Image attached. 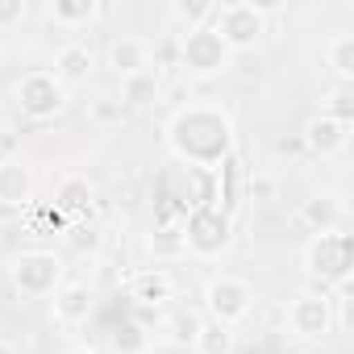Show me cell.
<instances>
[{
  "label": "cell",
  "mask_w": 354,
  "mask_h": 354,
  "mask_svg": "<svg viewBox=\"0 0 354 354\" xmlns=\"http://www.w3.org/2000/svg\"><path fill=\"white\" fill-rule=\"evenodd\" d=\"M333 329V300L325 292H304L288 304V333L300 342H317Z\"/></svg>",
  "instance_id": "cell-8"
},
{
  "label": "cell",
  "mask_w": 354,
  "mask_h": 354,
  "mask_svg": "<svg viewBox=\"0 0 354 354\" xmlns=\"http://www.w3.org/2000/svg\"><path fill=\"white\" fill-rule=\"evenodd\" d=\"M250 308H254V288L246 279H238V275L209 279V288H205V313H209V321L234 329L238 321L250 317Z\"/></svg>",
  "instance_id": "cell-5"
},
{
  "label": "cell",
  "mask_w": 354,
  "mask_h": 354,
  "mask_svg": "<svg viewBox=\"0 0 354 354\" xmlns=\"http://www.w3.org/2000/svg\"><path fill=\"white\" fill-rule=\"evenodd\" d=\"M346 138H350V125H346V121H333V117H325V113L308 117L304 129H300L304 150H308V154H321V158L346 150Z\"/></svg>",
  "instance_id": "cell-10"
},
{
  "label": "cell",
  "mask_w": 354,
  "mask_h": 354,
  "mask_svg": "<svg viewBox=\"0 0 354 354\" xmlns=\"http://www.w3.org/2000/svg\"><path fill=\"white\" fill-rule=\"evenodd\" d=\"M92 67H96V55H92V46H84V42H67V46H59V55H55V80L63 84V88H71V84H84L88 75H92Z\"/></svg>",
  "instance_id": "cell-14"
},
{
  "label": "cell",
  "mask_w": 354,
  "mask_h": 354,
  "mask_svg": "<svg viewBox=\"0 0 354 354\" xmlns=\"http://www.w3.org/2000/svg\"><path fill=\"white\" fill-rule=\"evenodd\" d=\"M34 196V175L21 158H0V209H26Z\"/></svg>",
  "instance_id": "cell-13"
},
{
  "label": "cell",
  "mask_w": 354,
  "mask_h": 354,
  "mask_svg": "<svg viewBox=\"0 0 354 354\" xmlns=\"http://www.w3.org/2000/svg\"><path fill=\"white\" fill-rule=\"evenodd\" d=\"M167 142L188 167H217L234 150V121L221 104H184L167 121Z\"/></svg>",
  "instance_id": "cell-1"
},
{
  "label": "cell",
  "mask_w": 354,
  "mask_h": 354,
  "mask_svg": "<svg viewBox=\"0 0 354 354\" xmlns=\"http://www.w3.org/2000/svg\"><path fill=\"white\" fill-rule=\"evenodd\" d=\"M109 67H113L121 80H129V75H138V71L150 67V46H146L142 38H113V46H109Z\"/></svg>",
  "instance_id": "cell-15"
},
{
  "label": "cell",
  "mask_w": 354,
  "mask_h": 354,
  "mask_svg": "<svg viewBox=\"0 0 354 354\" xmlns=\"http://www.w3.org/2000/svg\"><path fill=\"white\" fill-rule=\"evenodd\" d=\"M146 346H150V333H146L142 325H133V321H125V325L113 333V350H117V354H146Z\"/></svg>",
  "instance_id": "cell-24"
},
{
  "label": "cell",
  "mask_w": 354,
  "mask_h": 354,
  "mask_svg": "<svg viewBox=\"0 0 354 354\" xmlns=\"http://www.w3.org/2000/svg\"><path fill=\"white\" fill-rule=\"evenodd\" d=\"M0 354H17V350H13V346H9V342H0Z\"/></svg>",
  "instance_id": "cell-33"
},
{
  "label": "cell",
  "mask_w": 354,
  "mask_h": 354,
  "mask_svg": "<svg viewBox=\"0 0 354 354\" xmlns=\"http://www.w3.org/2000/svg\"><path fill=\"white\" fill-rule=\"evenodd\" d=\"M250 201H275V180H271V175H254V180H250Z\"/></svg>",
  "instance_id": "cell-30"
},
{
  "label": "cell",
  "mask_w": 354,
  "mask_h": 354,
  "mask_svg": "<svg viewBox=\"0 0 354 354\" xmlns=\"http://www.w3.org/2000/svg\"><path fill=\"white\" fill-rule=\"evenodd\" d=\"M296 217H300V225H308L313 234H337L342 221H346V205H342L337 192H317V196H308V201L300 205Z\"/></svg>",
  "instance_id": "cell-12"
},
{
  "label": "cell",
  "mask_w": 354,
  "mask_h": 354,
  "mask_svg": "<svg viewBox=\"0 0 354 354\" xmlns=\"http://www.w3.org/2000/svg\"><path fill=\"white\" fill-rule=\"evenodd\" d=\"M9 279L26 300H46L63 283V263L55 250H21L9 263Z\"/></svg>",
  "instance_id": "cell-3"
},
{
  "label": "cell",
  "mask_w": 354,
  "mask_h": 354,
  "mask_svg": "<svg viewBox=\"0 0 354 354\" xmlns=\"http://www.w3.org/2000/svg\"><path fill=\"white\" fill-rule=\"evenodd\" d=\"M209 30L234 50H250L263 34H267V13L254 5V0H234V5H217Z\"/></svg>",
  "instance_id": "cell-2"
},
{
  "label": "cell",
  "mask_w": 354,
  "mask_h": 354,
  "mask_svg": "<svg viewBox=\"0 0 354 354\" xmlns=\"http://www.w3.org/2000/svg\"><path fill=\"white\" fill-rule=\"evenodd\" d=\"M129 292H133V300H138V304H154V308H158V304H167V300H171L175 283H171V275H167L162 267H154V271H142V275L133 279V288H129Z\"/></svg>",
  "instance_id": "cell-18"
},
{
  "label": "cell",
  "mask_w": 354,
  "mask_h": 354,
  "mask_svg": "<svg viewBox=\"0 0 354 354\" xmlns=\"http://www.w3.org/2000/svg\"><path fill=\"white\" fill-rule=\"evenodd\" d=\"M184 246L201 259H217L225 246H230V221L217 213V209H201L192 221H188V234H184Z\"/></svg>",
  "instance_id": "cell-9"
},
{
  "label": "cell",
  "mask_w": 354,
  "mask_h": 354,
  "mask_svg": "<svg viewBox=\"0 0 354 354\" xmlns=\"http://www.w3.org/2000/svg\"><path fill=\"white\" fill-rule=\"evenodd\" d=\"M150 250H154V254H180V250H188V246H184V234H180V230H158V234L150 238Z\"/></svg>",
  "instance_id": "cell-25"
},
{
  "label": "cell",
  "mask_w": 354,
  "mask_h": 354,
  "mask_svg": "<svg viewBox=\"0 0 354 354\" xmlns=\"http://www.w3.org/2000/svg\"><path fill=\"white\" fill-rule=\"evenodd\" d=\"M13 96H17V109H21L26 117H34V121H46V117H55V113L67 104V88H63L50 71H30V75H21L17 88H13Z\"/></svg>",
  "instance_id": "cell-7"
},
{
  "label": "cell",
  "mask_w": 354,
  "mask_h": 354,
  "mask_svg": "<svg viewBox=\"0 0 354 354\" xmlns=\"http://www.w3.org/2000/svg\"><path fill=\"white\" fill-rule=\"evenodd\" d=\"M158 75L146 67V71H138V75H129V80H121V109H146V104H154L158 100Z\"/></svg>",
  "instance_id": "cell-17"
},
{
  "label": "cell",
  "mask_w": 354,
  "mask_h": 354,
  "mask_svg": "<svg viewBox=\"0 0 354 354\" xmlns=\"http://www.w3.org/2000/svg\"><path fill=\"white\" fill-rule=\"evenodd\" d=\"M55 201L63 209H92V184H88V175H59V184H55Z\"/></svg>",
  "instance_id": "cell-21"
},
{
  "label": "cell",
  "mask_w": 354,
  "mask_h": 354,
  "mask_svg": "<svg viewBox=\"0 0 354 354\" xmlns=\"http://www.w3.org/2000/svg\"><path fill=\"white\" fill-rule=\"evenodd\" d=\"M230 46L209 30V26H201V30H192V34H180V67H184V75H192V80H213V75H221L225 67H230Z\"/></svg>",
  "instance_id": "cell-4"
},
{
  "label": "cell",
  "mask_w": 354,
  "mask_h": 354,
  "mask_svg": "<svg viewBox=\"0 0 354 354\" xmlns=\"http://www.w3.org/2000/svg\"><path fill=\"white\" fill-rule=\"evenodd\" d=\"M71 246L80 250V254H96L100 250V230H71Z\"/></svg>",
  "instance_id": "cell-29"
},
{
  "label": "cell",
  "mask_w": 354,
  "mask_h": 354,
  "mask_svg": "<svg viewBox=\"0 0 354 354\" xmlns=\"http://www.w3.org/2000/svg\"><path fill=\"white\" fill-rule=\"evenodd\" d=\"M50 317L59 325H84L92 317V288L84 279H67L55 288V300H50Z\"/></svg>",
  "instance_id": "cell-11"
},
{
  "label": "cell",
  "mask_w": 354,
  "mask_h": 354,
  "mask_svg": "<svg viewBox=\"0 0 354 354\" xmlns=\"http://www.w3.org/2000/svg\"><path fill=\"white\" fill-rule=\"evenodd\" d=\"M0 125H5V113H0Z\"/></svg>",
  "instance_id": "cell-34"
},
{
  "label": "cell",
  "mask_w": 354,
  "mask_h": 354,
  "mask_svg": "<svg viewBox=\"0 0 354 354\" xmlns=\"http://www.w3.org/2000/svg\"><path fill=\"white\" fill-rule=\"evenodd\" d=\"M213 9H217L213 0H175L171 5V26H180L184 34H192V30L213 21Z\"/></svg>",
  "instance_id": "cell-20"
},
{
  "label": "cell",
  "mask_w": 354,
  "mask_h": 354,
  "mask_svg": "<svg viewBox=\"0 0 354 354\" xmlns=\"http://www.w3.org/2000/svg\"><path fill=\"white\" fill-rule=\"evenodd\" d=\"M300 150H304L300 138H279V142H275V154H300Z\"/></svg>",
  "instance_id": "cell-31"
},
{
  "label": "cell",
  "mask_w": 354,
  "mask_h": 354,
  "mask_svg": "<svg viewBox=\"0 0 354 354\" xmlns=\"http://www.w3.org/2000/svg\"><path fill=\"white\" fill-rule=\"evenodd\" d=\"M325 117H333V121H346V125H350V117H354V100H350V92H346V88H337V92L329 96Z\"/></svg>",
  "instance_id": "cell-27"
},
{
  "label": "cell",
  "mask_w": 354,
  "mask_h": 354,
  "mask_svg": "<svg viewBox=\"0 0 354 354\" xmlns=\"http://www.w3.org/2000/svg\"><path fill=\"white\" fill-rule=\"evenodd\" d=\"M26 21V0H0V30H13Z\"/></svg>",
  "instance_id": "cell-28"
},
{
  "label": "cell",
  "mask_w": 354,
  "mask_h": 354,
  "mask_svg": "<svg viewBox=\"0 0 354 354\" xmlns=\"http://www.w3.org/2000/svg\"><path fill=\"white\" fill-rule=\"evenodd\" d=\"M50 21L63 30H84L88 21H96V0H55Z\"/></svg>",
  "instance_id": "cell-19"
},
{
  "label": "cell",
  "mask_w": 354,
  "mask_h": 354,
  "mask_svg": "<svg viewBox=\"0 0 354 354\" xmlns=\"http://www.w3.org/2000/svg\"><path fill=\"white\" fill-rule=\"evenodd\" d=\"M325 63L333 67V75L346 84V80H354V34H333L329 42H325Z\"/></svg>",
  "instance_id": "cell-22"
},
{
  "label": "cell",
  "mask_w": 354,
  "mask_h": 354,
  "mask_svg": "<svg viewBox=\"0 0 354 354\" xmlns=\"http://www.w3.org/2000/svg\"><path fill=\"white\" fill-rule=\"evenodd\" d=\"M75 354H100V350H96V346H80Z\"/></svg>",
  "instance_id": "cell-32"
},
{
  "label": "cell",
  "mask_w": 354,
  "mask_h": 354,
  "mask_svg": "<svg viewBox=\"0 0 354 354\" xmlns=\"http://www.w3.org/2000/svg\"><path fill=\"white\" fill-rule=\"evenodd\" d=\"M192 350H196V354H234V329H230V325H217V321L205 317V325H201Z\"/></svg>",
  "instance_id": "cell-23"
},
{
  "label": "cell",
  "mask_w": 354,
  "mask_h": 354,
  "mask_svg": "<svg viewBox=\"0 0 354 354\" xmlns=\"http://www.w3.org/2000/svg\"><path fill=\"white\" fill-rule=\"evenodd\" d=\"M304 271L317 275L321 283L350 279V238L346 234H317L304 246Z\"/></svg>",
  "instance_id": "cell-6"
},
{
  "label": "cell",
  "mask_w": 354,
  "mask_h": 354,
  "mask_svg": "<svg viewBox=\"0 0 354 354\" xmlns=\"http://www.w3.org/2000/svg\"><path fill=\"white\" fill-rule=\"evenodd\" d=\"M88 117H92L96 125H117V121L125 117V109H121V100H92Z\"/></svg>",
  "instance_id": "cell-26"
},
{
  "label": "cell",
  "mask_w": 354,
  "mask_h": 354,
  "mask_svg": "<svg viewBox=\"0 0 354 354\" xmlns=\"http://www.w3.org/2000/svg\"><path fill=\"white\" fill-rule=\"evenodd\" d=\"M201 325H205V313L184 304V308H171V317L162 321V333H167L171 346H192L196 333H201Z\"/></svg>",
  "instance_id": "cell-16"
}]
</instances>
